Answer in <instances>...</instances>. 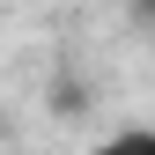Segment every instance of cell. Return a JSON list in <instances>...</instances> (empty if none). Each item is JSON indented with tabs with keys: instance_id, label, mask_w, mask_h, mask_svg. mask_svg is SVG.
Wrapping results in <instances>:
<instances>
[{
	"instance_id": "6da1fadb",
	"label": "cell",
	"mask_w": 155,
	"mask_h": 155,
	"mask_svg": "<svg viewBox=\"0 0 155 155\" xmlns=\"http://www.w3.org/2000/svg\"><path fill=\"white\" fill-rule=\"evenodd\" d=\"M52 111L59 118H89V89L74 74V59H59V74H52Z\"/></svg>"
},
{
	"instance_id": "7a4b0ae2",
	"label": "cell",
	"mask_w": 155,
	"mask_h": 155,
	"mask_svg": "<svg viewBox=\"0 0 155 155\" xmlns=\"http://www.w3.org/2000/svg\"><path fill=\"white\" fill-rule=\"evenodd\" d=\"M81 155H155V126H118V133H104Z\"/></svg>"
}]
</instances>
